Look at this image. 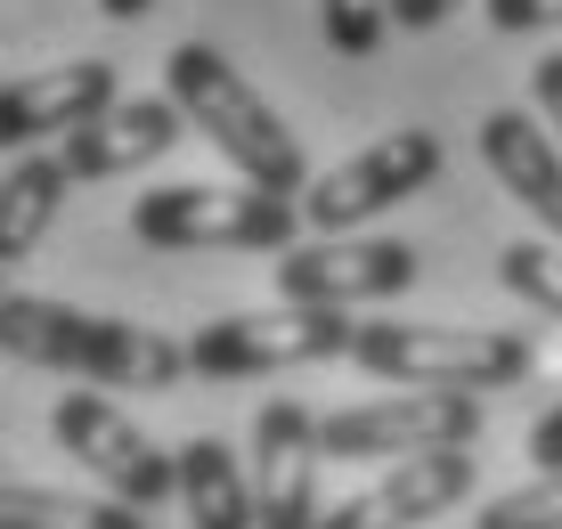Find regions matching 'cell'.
Returning a JSON list of instances; mask_svg holds the SVG:
<instances>
[{"label":"cell","instance_id":"cell-1","mask_svg":"<svg viewBox=\"0 0 562 529\" xmlns=\"http://www.w3.org/2000/svg\"><path fill=\"white\" fill-rule=\"evenodd\" d=\"M0 342L16 367H49V375H90L114 391H171L188 375V350L155 326L99 318V309L49 302V293H9L0 309Z\"/></svg>","mask_w":562,"mask_h":529},{"label":"cell","instance_id":"cell-15","mask_svg":"<svg viewBox=\"0 0 562 529\" xmlns=\"http://www.w3.org/2000/svg\"><path fill=\"white\" fill-rule=\"evenodd\" d=\"M180 457V505H188V529H261V497H254V473L237 464V448L196 432Z\"/></svg>","mask_w":562,"mask_h":529},{"label":"cell","instance_id":"cell-3","mask_svg":"<svg viewBox=\"0 0 562 529\" xmlns=\"http://www.w3.org/2000/svg\"><path fill=\"white\" fill-rule=\"evenodd\" d=\"M351 359L383 383H416V391H514L538 367L530 335L506 326H400V318H367Z\"/></svg>","mask_w":562,"mask_h":529},{"label":"cell","instance_id":"cell-13","mask_svg":"<svg viewBox=\"0 0 562 529\" xmlns=\"http://www.w3.org/2000/svg\"><path fill=\"white\" fill-rule=\"evenodd\" d=\"M188 139V106L180 98H114L99 123H82L66 139V171L74 180H123V171L164 164Z\"/></svg>","mask_w":562,"mask_h":529},{"label":"cell","instance_id":"cell-6","mask_svg":"<svg viewBox=\"0 0 562 529\" xmlns=\"http://www.w3.org/2000/svg\"><path fill=\"white\" fill-rule=\"evenodd\" d=\"M335 464H400L424 448H473L481 440V391H416L400 383L392 399H359L318 424Z\"/></svg>","mask_w":562,"mask_h":529},{"label":"cell","instance_id":"cell-23","mask_svg":"<svg viewBox=\"0 0 562 529\" xmlns=\"http://www.w3.org/2000/svg\"><path fill=\"white\" fill-rule=\"evenodd\" d=\"M530 90H538V114H547V131L562 139V49H547L530 66Z\"/></svg>","mask_w":562,"mask_h":529},{"label":"cell","instance_id":"cell-14","mask_svg":"<svg viewBox=\"0 0 562 529\" xmlns=\"http://www.w3.org/2000/svg\"><path fill=\"white\" fill-rule=\"evenodd\" d=\"M481 164H490L514 204L530 212V221H547L554 245H562V139L554 131H538L521 106H497V114H481Z\"/></svg>","mask_w":562,"mask_h":529},{"label":"cell","instance_id":"cell-22","mask_svg":"<svg viewBox=\"0 0 562 529\" xmlns=\"http://www.w3.org/2000/svg\"><path fill=\"white\" fill-rule=\"evenodd\" d=\"M521 457H530L538 473H562V399H554L547 416L530 424V440H521Z\"/></svg>","mask_w":562,"mask_h":529},{"label":"cell","instance_id":"cell-16","mask_svg":"<svg viewBox=\"0 0 562 529\" xmlns=\"http://www.w3.org/2000/svg\"><path fill=\"white\" fill-rule=\"evenodd\" d=\"M66 188H74L66 155H16V164H9V188H0V261H33V245L49 237Z\"/></svg>","mask_w":562,"mask_h":529},{"label":"cell","instance_id":"cell-4","mask_svg":"<svg viewBox=\"0 0 562 529\" xmlns=\"http://www.w3.org/2000/svg\"><path fill=\"white\" fill-rule=\"evenodd\" d=\"M302 228V204L261 180L245 188H147L131 204V237L155 252H285Z\"/></svg>","mask_w":562,"mask_h":529},{"label":"cell","instance_id":"cell-19","mask_svg":"<svg viewBox=\"0 0 562 529\" xmlns=\"http://www.w3.org/2000/svg\"><path fill=\"white\" fill-rule=\"evenodd\" d=\"M318 25L335 57H375L392 33V0H318Z\"/></svg>","mask_w":562,"mask_h":529},{"label":"cell","instance_id":"cell-25","mask_svg":"<svg viewBox=\"0 0 562 529\" xmlns=\"http://www.w3.org/2000/svg\"><path fill=\"white\" fill-rule=\"evenodd\" d=\"M99 9L114 16V25H131V16H147V9H155V0H99Z\"/></svg>","mask_w":562,"mask_h":529},{"label":"cell","instance_id":"cell-17","mask_svg":"<svg viewBox=\"0 0 562 529\" xmlns=\"http://www.w3.org/2000/svg\"><path fill=\"white\" fill-rule=\"evenodd\" d=\"M0 529H147V521H139V505H123V497H66V488L9 481Z\"/></svg>","mask_w":562,"mask_h":529},{"label":"cell","instance_id":"cell-12","mask_svg":"<svg viewBox=\"0 0 562 529\" xmlns=\"http://www.w3.org/2000/svg\"><path fill=\"white\" fill-rule=\"evenodd\" d=\"M464 497H473V457L464 448H424V457H400L375 488L342 497L318 529H416V521L449 514Z\"/></svg>","mask_w":562,"mask_h":529},{"label":"cell","instance_id":"cell-2","mask_svg":"<svg viewBox=\"0 0 562 529\" xmlns=\"http://www.w3.org/2000/svg\"><path fill=\"white\" fill-rule=\"evenodd\" d=\"M164 74H171V98L188 106V123H196L204 139L245 171V180H261V188H278V195H302L310 188V164H302L294 131L278 123V106H269V98L245 82V74L228 66L212 42H180Z\"/></svg>","mask_w":562,"mask_h":529},{"label":"cell","instance_id":"cell-21","mask_svg":"<svg viewBox=\"0 0 562 529\" xmlns=\"http://www.w3.org/2000/svg\"><path fill=\"white\" fill-rule=\"evenodd\" d=\"M490 25L497 33H554L562 25V0H490Z\"/></svg>","mask_w":562,"mask_h":529},{"label":"cell","instance_id":"cell-10","mask_svg":"<svg viewBox=\"0 0 562 529\" xmlns=\"http://www.w3.org/2000/svg\"><path fill=\"white\" fill-rule=\"evenodd\" d=\"M318 464H326V432L302 399H269L254 416V497H261V529H318Z\"/></svg>","mask_w":562,"mask_h":529},{"label":"cell","instance_id":"cell-5","mask_svg":"<svg viewBox=\"0 0 562 529\" xmlns=\"http://www.w3.org/2000/svg\"><path fill=\"white\" fill-rule=\"evenodd\" d=\"M351 342H359V318L285 302V309H237V318H212L204 335L188 342V367L212 375V383H228V375H285V367L351 359Z\"/></svg>","mask_w":562,"mask_h":529},{"label":"cell","instance_id":"cell-7","mask_svg":"<svg viewBox=\"0 0 562 529\" xmlns=\"http://www.w3.org/2000/svg\"><path fill=\"white\" fill-rule=\"evenodd\" d=\"M440 180V139L432 131H392V139L359 147L351 164H335L326 180L302 188V221L318 228V237H351L359 221H375V212L408 204Z\"/></svg>","mask_w":562,"mask_h":529},{"label":"cell","instance_id":"cell-11","mask_svg":"<svg viewBox=\"0 0 562 529\" xmlns=\"http://www.w3.org/2000/svg\"><path fill=\"white\" fill-rule=\"evenodd\" d=\"M114 66L106 57H74V66H33L0 90V139L9 147H42V139H74L82 123H99L114 106Z\"/></svg>","mask_w":562,"mask_h":529},{"label":"cell","instance_id":"cell-24","mask_svg":"<svg viewBox=\"0 0 562 529\" xmlns=\"http://www.w3.org/2000/svg\"><path fill=\"white\" fill-rule=\"evenodd\" d=\"M457 9H464V0H392V25L400 33H432V25H449Z\"/></svg>","mask_w":562,"mask_h":529},{"label":"cell","instance_id":"cell-18","mask_svg":"<svg viewBox=\"0 0 562 529\" xmlns=\"http://www.w3.org/2000/svg\"><path fill=\"white\" fill-rule=\"evenodd\" d=\"M497 285L514 293V302H530L538 318H554L562 326V245H506L497 252Z\"/></svg>","mask_w":562,"mask_h":529},{"label":"cell","instance_id":"cell-20","mask_svg":"<svg viewBox=\"0 0 562 529\" xmlns=\"http://www.w3.org/2000/svg\"><path fill=\"white\" fill-rule=\"evenodd\" d=\"M473 529H562V473H538L506 497H490Z\"/></svg>","mask_w":562,"mask_h":529},{"label":"cell","instance_id":"cell-8","mask_svg":"<svg viewBox=\"0 0 562 529\" xmlns=\"http://www.w3.org/2000/svg\"><path fill=\"white\" fill-rule=\"evenodd\" d=\"M49 432L66 457H82V473H99L106 481V497H123V505H164V497H180V457H164L139 424L123 416V407H106L99 391H66V399L49 407Z\"/></svg>","mask_w":562,"mask_h":529},{"label":"cell","instance_id":"cell-9","mask_svg":"<svg viewBox=\"0 0 562 529\" xmlns=\"http://www.w3.org/2000/svg\"><path fill=\"white\" fill-rule=\"evenodd\" d=\"M416 252L400 237H326V245H285L278 252V293L310 309H351V302H392L416 285Z\"/></svg>","mask_w":562,"mask_h":529}]
</instances>
